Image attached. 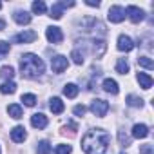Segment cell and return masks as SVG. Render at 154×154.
Instances as JSON below:
<instances>
[{"mask_svg": "<svg viewBox=\"0 0 154 154\" xmlns=\"http://www.w3.org/2000/svg\"><path fill=\"white\" fill-rule=\"evenodd\" d=\"M71 58H72V62H74L76 65H82V63L85 62V58H84V53H82L80 49H74V51L71 53Z\"/></svg>", "mask_w": 154, "mask_h": 154, "instance_id": "28", "label": "cell"}, {"mask_svg": "<svg viewBox=\"0 0 154 154\" xmlns=\"http://www.w3.org/2000/svg\"><path fill=\"white\" fill-rule=\"evenodd\" d=\"M67 65H69V60L63 54H56L54 58H51V67H53V71L56 74H62L67 69Z\"/></svg>", "mask_w": 154, "mask_h": 154, "instance_id": "7", "label": "cell"}, {"mask_svg": "<svg viewBox=\"0 0 154 154\" xmlns=\"http://www.w3.org/2000/svg\"><path fill=\"white\" fill-rule=\"evenodd\" d=\"M0 8H2V4H0Z\"/></svg>", "mask_w": 154, "mask_h": 154, "instance_id": "39", "label": "cell"}, {"mask_svg": "<svg viewBox=\"0 0 154 154\" xmlns=\"http://www.w3.org/2000/svg\"><path fill=\"white\" fill-rule=\"evenodd\" d=\"M105 49H107V44H105V40H93V53L96 54V58L103 56Z\"/></svg>", "mask_w": 154, "mask_h": 154, "instance_id": "18", "label": "cell"}, {"mask_svg": "<svg viewBox=\"0 0 154 154\" xmlns=\"http://www.w3.org/2000/svg\"><path fill=\"white\" fill-rule=\"evenodd\" d=\"M49 109L53 111V114H62L63 109H65V105H63V102H62L58 96H54V98L49 100Z\"/></svg>", "mask_w": 154, "mask_h": 154, "instance_id": "16", "label": "cell"}, {"mask_svg": "<svg viewBox=\"0 0 154 154\" xmlns=\"http://www.w3.org/2000/svg\"><path fill=\"white\" fill-rule=\"evenodd\" d=\"M120 154H125V152H120Z\"/></svg>", "mask_w": 154, "mask_h": 154, "instance_id": "38", "label": "cell"}, {"mask_svg": "<svg viewBox=\"0 0 154 154\" xmlns=\"http://www.w3.org/2000/svg\"><path fill=\"white\" fill-rule=\"evenodd\" d=\"M9 49H11V44H9V42L0 40V58H4V56L9 53Z\"/></svg>", "mask_w": 154, "mask_h": 154, "instance_id": "32", "label": "cell"}, {"mask_svg": "<svg viewBox=\"0 0 154 154\" xmlns=\"http://www.w3.org/2000/svg\"><path fill=\"white\" fill-rule=\"evenodd\" d=\"M118 141H120V145L123 149H127V147L132 145V138L129 134H125V131H118Z\"/></svg>", "mask_w": 154, "mask_h": 154, "instance_id": "25", "label": "cell"}, {"mask_svg": "<svg viewBox=\"0 0 154 154\" xmlns=\"http://www.w3.org/2000/svg\"><path fill=\"white\" fill-rule=\"evenodd\" d=\"M125 102H127L129 107H136V109L143 107V100H141L140 96H136V94H129V96L125 98Z\"/></svg>", "mask_w": 154, "mask_h": 154, "instance_id": "24", "label": "cell"}, {"mask_svg": "<svg viewBox=\"0 0 154 154\" xmlns=\"http://www.w3.org/2000/svg\"><path fill=\"white\" fill-rule=\"evenodd\" d=\"M85 111H87V107H85V105H74V109H72L74 116H84V114H85Z\"/></svg>", "mask_w": 154, "mask_h": 154, "instance_id": "33", "label": "cell"}, {"mask_svg": "<svg viewBox=\"0 0 154 154\" xmlns=\"http://www.w3.org/2000/svg\"><path fill=\"white\" fill-rule=\"evenodd\" d=\"M71 152H72V147L67 145V143H60L54 149V154H71Z\"/></svg>", "mask_w": 154, "mask_h": 154, "instance_id": "30", "label": "cell"}, {"mask_svg": "<svg viewBox=\"0 0 154 154\" xmlns=\"http://www.w3.org/2000/svg\"><path fill=\"white\" fill-rule=\"evenodd\" d=\"M78 85H76V84H65L63 85V94L67 96V98H76V96H78Z\"/></svg>", "mask_w": 154, "mask_h": 154, "instance_id": "20", "label": "cell"}, {"mask_svg": "<svg viewBox=\"0 0 154 154\" xmlns=\"http://www.w3.org/2000/svg\"><path fill=\"white\" fill-rule=\"evenodd\" d=\"M140 154H154V147L152 145H141L140 147Z\"/></svg>", "mask_w": 154, "mask_h": 154, "instance_id": "34", "label": "cell"}, {"mask_svg": "<svg viewBox=\"0 0 154 154\" xmlns=\"http://www.w3.org/2000/svg\"><path fill=\"white\" fill-rule=\"evenodd\" d=\"M129 69H131L129 62H127L125 58H118V62H116V71H118L120 74H127V72H129Z\"/></svg>", "mask_w": 154, "mask_h": 154, "instance_id": "27", "label": "cell"}, {"mask_svg": "<svg viewBox=\"0 0 154 154\" xmlns=\"http://www.w3.org/2000/svg\"><path fill=\"white\" fill-rule=\"evenodd\" d=\"M125 15H129L131 22H134V24H140V22L145 18V11L140 9L138 6H129V8L125 9Z\"/></svg>", "mask_w": 154, "mask_h": 154, "instance_id": "8", "label": "cell"}, {"mask_svg": "<svg viewBox=\"0 0 154 154\" xmlns=\"http://www.w3.org/2000/svg\"><path fill=\"white\" fill-rule=\"evenodd\" d=\"M13 20H15L18 26H27V24L31 22V15H29L27 11H24V9H17V11L13 13Z\"/></svg>", "mask_w": 154, "mask_h": 154, "instance_id": "12", "label": "cell"}, {"mask_svg": "<svg viewBox=\"0 0 154 154\" xmlns=\"http://www.w3.org/2000/svg\"><path fill=\"white\" fill-rule=\"evenodd\" d=\"M107 18H109V22H112V24H120V22H123V18H125V9H123L122 6H111V9H109V13H107Z\"/></svg>", "mask_w": 154, "mask_h": 154, "instance_id": "6", "label": "cell"}, {"mask_svg": "<svg viewBox=\"0 0 154 154\" xmlns=\"http://www.w3.org/2000/svg\"><path fill=\"white\" fill-rule=\"evenodd\" d=\"M138 82H140V87H143L145 91H149L150 87H152V76L150 74H147V72H138Z\"/></svg>", "mask_w": 154, "mask_h": 154, "instance_id": "17", "label": "cell"}, {"mask_svg": "<svg viewBox=\"0 0 154 154\" xmlns=\"http://www.w3.org/2000/svg\"><path fill=\"white\" fill-rule=\"evenodd\" d=\"M102 87H103V91H105V93H109V94H118V93H120L118 82H116V80H112V78H105V80H103V84H102Z\"/></svg>", "mask_w": 154, "mask_h": 154, "instance_id": "15", "label": "cell"}, {"mask_svg": "<svg viewBox=\"0 0 154 154\" xmlns=\"http://www.w3.org/2000/svg\"><path fill=\"white\" fill-rule=\"evenodd\" d=\"M53 152V147L47 140H42L36 143V154H51Z\"/></svg>", "mask_w": 154, "mask_h": 154, "instance_id": "22", "label": "cell"}, {"mask_svg": "<svg viewBox=\"0 0 154 154\" xmlns=\"http://www.w3.org/2000/svg\"><path fill=\"white\" fill-rule=\"evenodd\" d=\"M38 38V35L35 33V31H22V33H17L13 38H11V42L13 44H31V42H35Z\"/></svg>", "mask_w": 154, "mask_h": 154, "instance_id": "5", "label": "cell"}, {"mask_svg": "<svg viewBox=\"0 0 154 154\" xmlns=\"http://www.w3.org/2000/svg\"><path fill=\"white\" fill-rule=\"evenodd\" d=\"M138 63H140L141 67H145V69H152V67H154V62H152L149 56H140V58H138Z\"/></svg>", "mask_w": 154, "mask_h": 154, "instance_id": "31", "label": "cell"}, {"mask_svg": "<svg viewBox=\"0 0 154 154\" xmlns=\"http://www.w3.org/2000/svg\"><path fill=\"white\" fill-rule=\"evenodd\" d=\"M20 71H22V76H26V78H38L45 72V63L38 54L26 53L20 56Z\"/></svg>", "mask_w": 154, "mask_h": 154, "instance_id": "2", "label": "cell"}, {"mask_svg": "<svg viewBox=\"0 0 154 154\" xmlns=\"http://www.w3.org/2000/svg\"><path fill=\"white\" fill-rule=\"evenodd\" d=\"M91 112L94 114V116H98V118H103L107 112H109V102H105V100H102V98H96L93 103H91Z\"/></svg>", "mask_w": 154, "mask_h": 154, "instance_id": "3", "label": "cell"}, {"mask_svg": "<svg viewBox=\"0 0 154 154\" xmlns=\"http://www.w3.org/2000/svg\"><path fill=\"white\" fill-rule=\"evenodd\" d=\"M85 4L91 6V8H100V0H87Z\"/></svg>", "mask_w": 154, "mask_h": 154, "instance_id": "35", "label": "cell"}, {"mask_svg": "<svg viewBox=\"0 0 154 154\" xmlns=\"http://www.w3.org/2000/svg\"><path fill=\"white\" fill-rule=\"evenodd\" d=\"M111 136L103 129H91L82 138V149L85 154H105L109 149Z\"/></svg>", "mask_w": 154, "mask_h": 154, "instance_id": "1", "label": "cell"}, {"mask_svg": "<svg viewBox=\"0 0 154 154\" xmlns=\"http://www.w3.org/2000/svg\"><path fill=\"white\" fill-rule=\"evenodd\" d=\"M0 154H2V149H0Z\"/></svg>", "mask_w": 154, "mask_h": 154, "instance_id": "37", "label": "cell"}, {"mask_svg": "<svg viewBox=\"0 0 154 154\" xmlns=\"http://www.w3.org/2000/svg\"><path fill=\"white\" fill-rule=\"evenodd\" d=\"M45 36H47V40H49L51 44H60V42L63 40V33H62V29L56 27V26L47 27V29H45Z\"/></svg>", "mask_w": 154, "mask_h": 154, "instance_id": "9", "label": "cell"}, {"mask_svg": "<svg viewBox=\"0 0 154 154\" xmlns=\"http://www.w3.org/2000/svg\"><path fill=\"white\" fill-rule=\"evenodd\" d=\"M31 125H33L35 129H45V127H47V116L42 114V112L33 114V116H31Z\"/></svg>", "mask_w": 154, "mask_h": 154, "instance_id": "13", "label": "cell"}, {"mask_svg": "<svg viewBox=\"0 0 154 154\" xmlns=\"http://www.w3.org/2000/svg\"><path fill=\"white\" fill-rule=\"evenodd\" d=\"M31 11L35 15H44L47 11V6H45V2H42V0H35V2L31 4Z\"/></svg>", "mask_w": 154, "mask_h": 154, "instance_id": "23", "label": "cell"}, {"mask_svg": "<svg viewBox=\"0 0 154 154\" xmlns=\"http://www.w3.org/2000/svg\"><path fill=\"white\" fill-rule=\"evenodd\" d=\"M13 76H15V69L11 65H4V67H0V78L6 80V82H11L13 80Z\"/></svg>", "mask_w": 154, "mask_h": 154, "instance_id": "19", "label": "cell"}, {"mask_svg": "<svg viewBox=\"0 0 154 154\" xmlns=\"http://www.w3.org/2000/svg\"><path fill=\"white\" fill-rule=\"evenodd\" d=\"M8 112H9V116L15 118V120H20V118L24 116V111H22V107H20L18 103H11V105L8 107Z\"/></svg>", "mask_w": 154, "mask_h": 154, "instance_id": "21", "label": "cell"}, {"mask_svg": "<svg viewBox=\"0 0 154 154\" xmlns=\"http://www.w3.org/2000/svg\"><path fill=\"white\" fill-rule=\"evenodd\" d=\"M72 6H74V2H56V4L51 6L49 17L54 18V20H60L62 15H63V9H65V8H72Z\"/></svg>", "mask_w": 154, "mask_h": 154, "instance_id": "4", "label": "cell"}, {"mask_svg": "<svg viewBox=\"0 0 154 154\" xmlns=\"http://www.w3.org/2000/svg\"><path fill=\"white\" fill-rule=\"evenodd\" d=\"M17 91V84L11 80V82H4L2 85H0V93L2 94H13Z\"/></svg>", "mask_w": 154, "mask_h": 154, "instance_id": "26", "label": "cell"}, {"mask_svg": "<svg viewBox=\"0 0 154 154\" xmlns=\"http://www.w3.org/2000/svg\"><path fill=\"white\" fill-rule=\"evenodd\" d=\"M147 136H149V127H147L145 123H136V125L132 127V138L143 140V138H147Z\"/></svg>", "mask_w": 154, "mask_h": 154, "instance_id": "14", "label": "cell"}, {"mask_svg": "<svg viewBox=\"0 0 154 154\" xmlns=\"http://www.w3.org/2000/svg\"><path fill=\"white\" fill-rule=\"evenodd\" d=\"M22 102H24V105H27V107H35L36 96L31 94V93H26V94H22Z\"/></svg>", "mask_w": 154, "mask_h": 154, "instance_id": "29", "label": "cell"}, {"mask_svg": "<svg viewBox=\"0 0 154 154\" xmlns=\"http://www.w3.org/2000/svg\"><path fill=\"white\" fill-rule=\"evenodd\" d=\"M2 29H6V22H4V20H0V31H2Z\"/></svg>", "mask_w": 154, "mask_h": 154, "instance_id": "36", "label": "cell"}, {"mask_svg": "<svg viewBox=\"0 0 154 154\" xmlns=\"http://www.w3.org/2000/svg\"><path fill=\"white\" fill-rule=\"evenodd\" d=\"M122 53H129V51H132L134 49V42H132V38L131 36H127V35H120L118 36V45H116Z\"/></svg>", "mask_w": 154, "mask_h": 154, "instance_id": "10", "label": "cell"}, {"mask_svg": "<svg viewBox=\"0 0 154 154\" xmlns=\"http://www.w3.org/2000/svg\"><path fill=\"white\" fill-rule=\"evenodd\" d=\"M26 138H27V132H26V129L22 125H17V127L11 129V140L15 143H24Z\"/></svg>", "mask_w": 154, "mask_h": 154, "instance_id": "11", "label": "cell"}]
</instances>
